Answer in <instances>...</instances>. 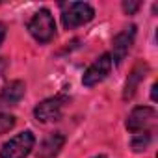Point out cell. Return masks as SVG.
Returning <instances> with one entry per match:
<instances>
[{
  "instance_id": "6da1fadb",
  "label": "cell",
  "mask_w": 158,
  "mask_h": 158,
  "mask_svg": "<svg viewBox=\"0 0 158 158\" xmlns=\"http://www.w3.org/2000/svg\"><path fill=\"white\" fill-rule=\"evenodd\" d=\"M95 17V10L86 2H67L61 4V24L67 30L78 28Z\"/></svg>"
},
{
  "instance_id": "7a4b0ae2",
  "label": "cell",
  "mask_w": 158,
  "mask_h": 158,
  "mask_svg": "<svg viewBox=\"0 0 158 158\" xmlns=\"http://www.w3.org/2000/svg\"><path fill=\"white\" fill-rule=\"evenodd\" d=\"M26 28H28L30 35L39 43H48L56 35V23H54V17L48 10L35 11L34 17L28 21Z\"/></svg>"
},
{
  "instance_id": "3957f363",
  "label": "cell",
  "mask_w": 158,
  "mask_h": 158,
  "mask_svg": "<svg viewBox=\"0 0 158 158\" xmlns=\"http://www.w3.org/2000/svg\"><path fill=\"white\" fill-rule=\"evenodd\" d=\"M35 145V136L30 130H24L6 141L0 149V158H26Z\"/></svg>"
},
{
  "instance_id": "277c9868",
  "label": "cell",
  "mask_w": 158,
  "mask_h": 158,
  "mask_svg": "<svg viewBox=\"0 0 158 158\" xmlns=\"http://www.w3.org/2000/svg\"><path fill=\"white\" fill-rule=\"evenodd\" d=\"M156 125V112L151 106H138L127 117V128L132 134H145L152 132Z\"/></svg>"
},
{
  "instance_id": "5b68a950",
  "label": "cell",
  "mask_w": 158,
  "mask_h": 158,
  "mask_svg": "<svg viewBox=\"0 0 158 158\" xmlns=\"http://www.w3.org/2000/svg\"><path fill=\"white\" fill-rule=\"evenodd\" d=\"M65 102H67V97H63V95L45 99L43 102H39V104L34 108V115H35V119L41 121V123L58 121V119L61 117V114H63Z\"/></svg>"
},
{
  "instance_id": "8992f818",
  "label": "cell",
  "mask_w": 158,
  "mask_h": 158,
  "mask_svg": "<svg viewBox=\"0 0 158 158\" xmlns=\"http://www.w3.org/2000/svg\"><path fill=\"white\" fill-rule=\"evenodd\" d=\"M110 71H112V58H110V54H102L86 69V73L82 76V84L86 88H93L104 80L110 74Z\"/></svg>"
},
{
  "instance_id": "52a82bcc",
  "label": "cell",
  "mask_w": 158,
  "mask_h": 158,
  "mask_svg": "<svg viewBox=\"0 0 158 158\" xmlns=\"http://www.w3.org/2000/svg\"><path fill=\"white\" fill-rule=\"evenodd\" d=\"M134 37H136V26L125 28L123 32H119L114 37V41H112V56L110 58L115 63H123V60L127 58L128 50L134 45Z\"/></svg>"
},
{
  "instance_id": "ba28073f",
  "label": "cell",
  "mask_w": 158,
  "mask_h": 158,
  "mask_svg": "<svg viewBox=\"0 0 158 158\" xmlns=\"http://www.w3.org/2000/svg\"><path fill=\"white\" fill-rule=\"evenodd\" d=\"M63 143H65V136L61 132H50L47 138H43L35 154L37 158H56L63 149Z\"/></svg>"
},
{
  "instance_id": "9c48e42d",
  "label": "cell",
  "mask_w": 158,
  "mask_h": 158,
  "mask_svg": "<svg viewBox=\"0 0 158 158\" xmlns=\"http://www.w3.org/2000/svg\"><path fill=\"white\" fill-rule=\"evenodd\" d=\"M24 91H26V86L21 80H13L6 84L0 91V106H15L24 97Z\"/></svg>"
},
{
  "instance_id": "30bf717a",
  "label": "cell",
  "mask_w": 158,
  "mask_h": 158,
  "mask_svg": "<svg viewBox=\"0 0 158 158\" xmlns=\"http://www.w3.org/2000/svg\"><path fill=\"white\" fill-rule=\"evenodd\" d=\"M145 71H147V67L141 65V63L132 69V73H130L128 78H127V84H125V93H123L125 99H132V97H134V93H136L139 82L145 78Z\"/></svg>"
},
{
  "instance_id": "8fae6325",
  "label": "cell",
  "mask_w": 158,
  "mask_h": 158,
  "mask_svg": "<svg viewBox=\"0 0 158 158\" xmlns=\"http://www.w3.org/2000/svg\"><path fill=\"white\" fill-rule=\"evenodd\" d=\"M151 138H152V132L134 134V139H132V149H134V151H145V147L149 145Z\"/></svg>"
},
{
  "instance_id": "7c38bea8",
  "label": "cell",
  "mask_w": 158,
  "mask_h": 158,
  "mask_svg": "<svg viewBox=\"0 0 158 158\" xmlns=\"http://www.w3.org/2000/svg\"><path fill=\"white\" fill-rule=\"evenodd\" d=\"M15 127V117L10 114H0V136L10 132Z\"/></svg>"
},
{
  "instance_id": "4fadbf2b",
  "label": "cell",
  "mask_w": 158,
  "mask_h": 158,
  "mask_svg": "<svg viewBox=\"0 0 158 158\" xmlns=\"http://www.w3.org/2000/svg\"><path fill=\"white\" fill-rule=\"evenodd\" d=\"M139 2H123V10H125V13H128V15H134L138 10H139Z\"/></svg>"
},
{
  "instance_id": "5bb4252c",
  "label": "cell",
  "mask_w": 158,
  "mask_h": 158,
  "mask_svg": "<svg viewBox=\"0 0 158 158\" xmlns=\"http://www.w3.org/2000/svg\"><path fill=\"white\" fill-rule=\"evenodd\" d=\"M4 37H6V26L0 23V45H2V41H4Z\"/></svg>"
},
{
  "instance_id": "9a60e30c",
  "label": "cell",
  "mask_w": 158,
  "mask_h": 158,
  "mask_svg": "<svg viewBox=\"0 0 158 158\" xmlns=\"http://www.w3.org/2000/svg\"><path fill=\"white\" fill-rule=\"evenodd\" d=\"M151 99L156 101V84H152V91H151Z\"/></svg>"
},
{
  "instance_id": "2e32d148",
  "label": "cell",
  "mask_w": 158,
  "mask_h": 158,
  "mask_svg": "<svg viewBox=\"0 0 158 158\" xmlns=\"http://www.w3.org/2000/svg\"><path fill=\"white\" fill-rule=\"evenodd\" d=\"M93 158H106L104 154H99V156H93Z\"/></svg>"
}]
</instances>
